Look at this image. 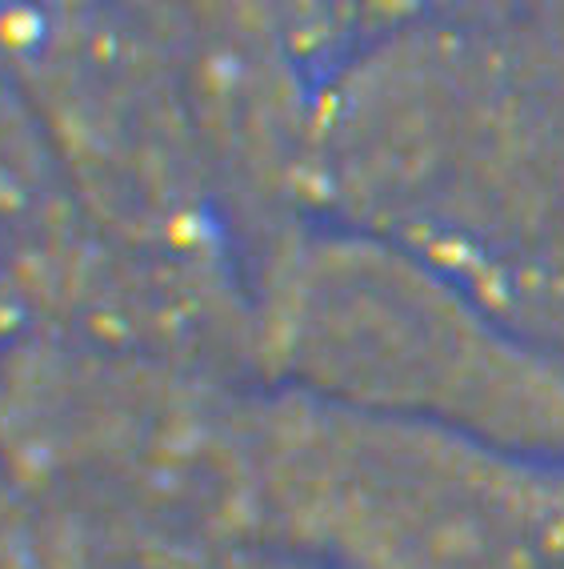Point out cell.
<instances>
[{
  "mask_svg": "<svg viewBox=\"0 0 564 569\" xmlns=\"http://www.w3.org/2000/svg\"><path fill=\"white\" fill-rule=\"evenodd\" d=\"M92 257L81 193L0 61V357L72 333Z\"/></svg>",
  "mask_w": 564,
  "mask_h": 569,
  "instance_id": "cell-3",
  "label": "cell"
},
{
  "mask_svg": "<svg viewBox=\"0 0 564 569\" xmlns=\"http://www.w3.org/2000/svg\"><path fill=\"white\" fill-rule=\"evenodd\" d=\"M17 529H21V493H17L9 469L0 461V569H12Z\"/></svg>",
  "mask_w": 564,
  "mask_h": 569,
  "instance_id": "cell-4",
  "label": "cell"
},
{
  "mask_svg": "<svg viewBox=\"0 0 564 569\" xmlns=\"http://www.w3.org/2000/svg\"><path fill=\"white\" fill-rule=\"evenodd\" d=\"M4 4H9V0H0V12H4Z\"/></svg>",
  "mask_w": 564,
  "mask_h": 569,
  "instance_id": "cell-6",
  "label": "cell"
},
{
  "mask_svg": "<svg viewBox=\"0 0 564 569\" xmlns=\"http://www.w3.org/2000/svg\"><path fill=\"white\" fill-rule=\"evenodd\" d=\"M4 9L24 12H141L144 0H9ZM4 17V12H0Z\"/></svg>",
  "mask_w": 564,
  "mask_h": 569,
  "instance_id": "cell-5",
  "label": "cell"
},
{
  "mask_svg": "<svg viewBox=\"0 0 564 569\" xmlns=\"http://www.w3.org/2000/svg\"><path fill=\"white\" fill-rule=\"evenodd\" d=\"M249 446L261 538L309 569H564V458L293 386Z\"/></svg>",
  "mask_w": 564,
  "mask_h": 569,
  "instance_id": "cell-1",
  "label": "cell"
},
{
  "mask_svg": "<svg viewBox=\"0 0 564 569\" xmlns=\"http://www.w3.org/2000/svg\"><path fill=\"white\" fill-rule=\"evenodd\" d=\"M252 357L276 386L564 458V377L433 277L349 237H281L252 273Z\"/></svg>",
  "mask_w": 564,
  "mask_h": 569,
  "instance_id": "cell-2",
  "label": "cell"
}]
</instances>
